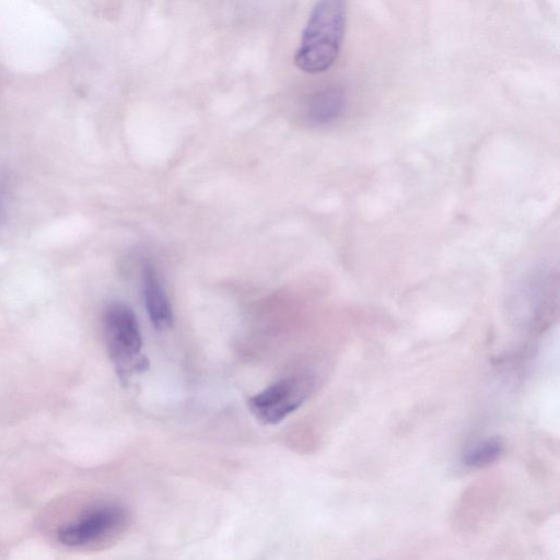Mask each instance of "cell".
I'll list each match as a JSON object with an SVG mask.
<instances>
[{
    "mask_svg": "<svg viewBox=\"0 0 560 560\" xmlns=\"http://www.w3.org/2000/svg\"><path fill=\"white\" fill-rule=\"evenodd\" d=\"M347 22V0H318L296 50L295 66L306 73L326 71L337 59Z\"/></svg>",
    "mask_w": 560,
    "mask_h": 560,
    "instance_id": "6da1fadb",
    "label": "cell"
},
{
    "mask_svg": "<svg viewBox=\"0 0 560 560\" xmlns=\"http://www.w3.org/2000/svg\"><path fill=\"white\" fill-rule=\"evenodd\" d=\"M105 343L109 359L122 384L149 368L142 354V338L137 317L130 306L122 302L107 305L103 314Z\"/></svg>",
    "mask_w": 560,
    "mask_h": 560,
    "instance_id": "7a4b0ae2",
    "label": "cell"
},
{
    "mask_svg": "<svg viewBox=\"0 0 560 560\" xmlns=\"http://www.w3.org/2000/svg\"><path fill=\"white\" fill-rule=\"evenodd\" d=\"M314 380L310 374L282 377L248 399L254 418L267 425L284 420L310 397Z\"/></svg>",
    "mask_w": 560,
    "mask_h": 560,
    "instance_id": "3957f363",
    "label": "cell"
},
{
    "mask_svg": "<svg viewBox=\"0 0 560 560\" xmlns=\"http://www.w3.org/2000/svg\"><path fill=\"white\" fill-rule=\"evenodd\" d=\"M127 511L117 504H103L85 512L57 532L58 541L68 547H88L103 542L122 532Z\"/></svg>",
    "mask_w": 560,
    "mask_h": 560,
    "instance_id": "277c9868",
    "label": "cell"
},
{
    "mask_svg": "<svg viewBox=\"0 0 560 560\" xmlns=\"http://www.w3.org/2000/svg\"><path fill=\"white\" fill-rule=\"evenodd\" d=\"M142 290L144 305L152 325L164 330L173 323V312L154 266L147 261L142 266Z\"/></svg>",
    "mask_w": 560,
    "mask_h": 560,
    "instance_id": "5b68a950",
    "label": "cell"
},
{
    "mask_svg": "<svg viewBox=\"0 0 560 560\" xmlns=\"http://www.w3.org/2000/svg\"><path fill=\"white\" fill-rule=\"evenodd\" d=\"M345 95L339 89L330 88L311 96L306 105V117L315 125L335 120L343 110Z\"/></svg>",
    "mask_w": 560,
    "mask_h": 560,
    "instance_id": "8992f818",
    "label": "cell"
},
{
    "mask_svg": "<svg viewBox=\"0 0 560 560\" xmlns=\"http://www.w3.org/2000/svg\"><path fill=\"white\" fill-rule=\"evenodd\" d=\"M503 442L498 438H487L474 444L463 456V464L471 468H482L494 463L503 453Z\"/></svg>",
    "mask_w": 560,
    "mask_h": 560,
    "instance_id": "52a82bcc",
    "label": "cell"
}]
</instances>
